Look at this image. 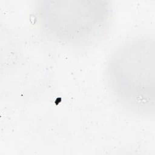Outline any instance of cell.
Returning a JSON list of instances; mask_svg holds the SVG:
<instances>
[{
	"label": "cell",
	"mask_w": 155,
	"mask_h": 155,
	"mask_svg": "<svg viewBox=\"0 0 155 155\" xmlns=\"http://www.w3.org/2000/svg\"><path fill=\"white\" fill-rule=\"evenodd\" d=\"M105 79L112 96L126 111L154 117V40L139 38L120 45L108 61Z\"/></svg>",
	"instance_id": "cell-1"
},
{
	"label": "cell",
	"mask_w": 155,
	"mask_h": 155,
	"mask_svg": "<svg viewBox=\"0 0 155 155\" xmlns=\"http://www.w3.org/2000/svg\"><path fill=\"white\" fill-rule=\"evenodd\" d=\"M39 29L50 39L68 46L97 42L112 20L110 4L101 1H39L35 6Z\"/></svg>",
	"instance_id": "cell-2"
}]
</instances>
